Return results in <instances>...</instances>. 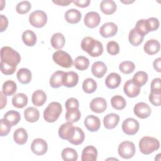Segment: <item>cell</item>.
<instances>
[{"mask_svg":"<svg viewBox=\"0 0 161 161\" xmlns=\"http://www.w3.org/2000/svg\"><path fill=\"white\" fill-rule=\"evenodd\" d=\"M21 61L18 52L11 47H3L1 49V71L5 75H12Z\"/></svg>","mask_w":161,"mask_h":161,"instance_id":"obj_1","label":"cell"},{"mask_svg":"<svg viewBox=\"0 0 161 161\" xmlns=\"http://www.w3.org/2000/svg\"><path fill=\"white\" fill-rule=\"evenodd\" d=\"M80 45L82 49L92 57H99L103 52L102 43L90 36L84 37Z\"/></svg>","mask_w":161,"mask_h":161,"instance_id":"obj_2","label":"cell"},{"mask_svg":"<svg viewBox=\"0 0 161 161\" xmlns=\"http://www.w3.org/2000/svg\"><path fill=\"white\" fill-rule=\"evenodd\" d=\"M160 147V142L155 138L151 136H144L139 142V148L140 152L145 155H148L158 150Z\"/></svg>","mask_w":161,"mask_h":161,"instance_id":"obj_3","label":"cell"},{"mask_svg":"<svg viewBox=\"0 0 161 161\" xmlns=\"http://www.w3.org/2000/svg\"><path fill=\"white\" fill-rule=\"evenodd\" d=\"M62 111V105L59 103L52 102L44 110L43 118L48 123H53L58 119Z\"/></svg>","mask_w":161,"mask_h":161,"instance_id":"obj_4","label":"cell"},{"mask_svg":"<svg viewBox=\"0 0 161 161\" xmlns=\"http://www.w3.org/2000/svg\"><path fill=\"white\" fill-rule=\"evenodd\" d=\"M52 58L54 62L64 68H70L73 65V60L70 55L63 50H57L54 52Z\"/></svg>","mask_w":161,"mask_h":161,"instance_id":"obj_5","label":"cell"},{"mask_svg":"<svg viewBox=\"0 0 161 161\" xmlns=\"http://www.w3.org/2000/svg\"><path fill=\"white\" fill-rule=\"evenodd\" d=\"M29 22L35 28H42L47 22V16L42 10H35L30 14Z\"/></svg>","mask_w":161,"mask_h":161,"instance_id":"obj_6","label":"cell"},{"mask_svg":"<svg viewBox=\"0 0 161 161\" xmlns=\"http://www.w3.org/2000/svg\"><path fill=\"white\" fill-rule=\"evenodd\" d=\"M118 152L121 157L125 159L130 158L135 153V144L130 141H124L119 145Z\"/></svg>","mask_w":161,"mask_h":161,"instance_id":"obj_7","label":"cell"},{"mask_svg":"<svg viewBox=\"0 0 161 161\" xmlns=\"http://www.w3.org/2000/svg\"><path fill=\"white\" fill-rule=\"evenodd\" d=\"M140 127L138 121L132 118H128L123 121L122 123L123 131L128 135H133L136 134Z\"/></svg>","mask_w":161,"mask_h":161,"instance_id":"obj_8","label":"cell"},{"mask_svg":"<svg viewBox=\"0 0 161 161\" xmlns=\"http://www.w3.org/2000/svg\"><path fill=\"white\" fill-rule=\"evenodd\" d=\"M31 150L33 153L37 155H43L47 152V143L43 139L36 138L31 143Z\"/></svg>","mask_w":161,"mask_h":161,"instance_id":"obj_9","label":"cell"},{"mask_svg":"<svg viewBox=\"0 0 161 161\" xmlns=\"http://www.w3.org/2000/svg\"><path fill=\"white\" fill-rule=\"evenodd\" d=\"M133 111L137 117L141 119H145L150 116L152 110L147 104L143 102H140L135 104L133 108Z\"/></svg>","mask_w":161,"mask_h":161,"instance_id":"obj_10","label":"cell"},{"mask_svg":"<svg viewBox=\"0 0 161 161\" xmlns=\"http://www.w3.org/2000/svg\"><path fill=\"white\" fill-rule=\"evenodd\" d=\"M74 132L75 127L69 122L62 124L58 129V135L63 140H69L74 136Z\"/></svg>","mask_w":161,"mask_h":161,"instance_id":"obj_11","label":"cell"},{"mask_svg":"<svg viewBox=\"0 0 161 161\" xmlns=\"http://www.w3.org/2000/svg\"><path fill=\"white\" fill-rule=\"evenodd\" d=\"M101 21V16L97 12H88L84 16V22L86 26L90 28H94L97 26Z\"/></svg>","mask_w":161,"mask_h":161,"instance_id":"obj_12","label":"cell"},{"mask_svg":"<svg viewBox=\"0 0 161 161\" xmlns=\"http://www.w3.org/2000/svg\"><path fill=\"white\" fill-rule=\"evenodd\" d=\"M117 31L118 26L113 22H108L103 24L99 29V33L104 38L113 36L116 34Z\"/></svg>","mask_w":161,"mask_h":161,"instance_id":"obj_13","label":"cell"},{"mask_svg":"<svg viewBox=\"0 0 161 161\" xmlns=\"http://www.w3.org/2000/svg\"><path fill=\"white\" fill-rule=\"evenodd\" d=\"M90 109L96 113H103L107 108V102L103 97H96L90 103Z\"/></svg>","mask_w":161,"mask_h":161,"instance_id":"obj_14","label":"cell"},{"mask_svg":"<svg viewBox=\"0 0 161 161\" xmlns=\"http://www.w3.org/2000/svg\"><path fill=\"white\" fill-rule=\"evenodd\" d=\"M123 91L128 97H135L140 92V87L135 84L131 79H130L125 83Z\"/></svg>","mask_w":161,"mask_h":161,"instance_id":"obj_15","label":"cell"},{"mask_svg":"<svg viewBox=\"0 0 161 161\" xmlns=\"http://www.w3.org/2000/svg\"><path fill=\"white\" fill-rule=\"evenodd\" d=\"M86 128L91 132L97 131L101 126V121L98 117L94 115H89L84 119Z\"/></svg>","mask_w":161,"mask_h":161,"instance_id":"obj_16","label":"cell"},{"mask_svg":"<svg viewBox=\"0 0 161 161\" xmlns=\"http://www.w3.org/2000/svg\"><path fill=\"white\" fill-rule=\"evenodd\" d=\"M79 81L78 74L73 71L65 72L63 77V85L66 87L75 86Z\"/></svg>","mask_w":161,"mask_h":161,"instance_id":"obj_17","label":"cell"},{"mask_svg":"<svg viewBox=\"0 0 161 161\" xmlns=\"http://www.w3.org/2000/svg\"><path fill=\"white\" fill-rule=\"evenodd\" d=\"M97 157V149L92 145L86 147L82 152V161H96Z\"/></svg>","mask_w":161,"mask_h":161,"instance_id":"obj_18","label":"cell"},{"mask_svg":"<svg viewBox=\"0 0 161 161\" xmlns=\"http://www.w3.org/2000/svg\"><path fill=\"white\" fill-rule=\"evenodd\" d=\"M143 49L146 53L151 55H155L160 51V45L158 40L150 39L145 43Z\"/></svg>","mask_w":161,"mask_h":161,"instance_id":"obj_19","label":"cell"},{"mask_svg":"<svg viewBox=\"0 0 161 161\" xmlns=\"http://www.w3.org/2000/svg\"><path fill=\"white\" fill-rule=\"evenodd\" d=\"M91 72L94 76L101 78L103 77L107 72V67L103 62H95L91 67Z\"/></svg>","mask_w":161,"mask_h":161,"instance_id":"obj_20","label":"cell"},{"mask_svg":"<svg viewBox=\"0 0 161 161\" xmlns=\"http://www.w3.org/2000/svg\"><path fill=\"white\" fill-rule=\"evenodd\" d=\"M119 116L115 113H109L104 116L103 119L104 126L106 129L114 128L118 124Z\"/></svg>","mask_w":161,"mask_h":161,"instance_id":"obj_21","label":"cell"},{"mask_svg":"<svg viewBox=\"0 0 161 161\" xmlns=\"http://www.w3.org/2000/svg\"><path fill=\"white\" fill-rule=\"evenodd\" d=\"M121 82V76L115 72L110 73L105 80L106 86L109 89H115L118 87Z\"/></svg>","mask_w":161,"mask_h":161,"instance_id":"obj_22","label":"cell"},{"mask_svg":"<svg viewBox=\"0 0 161 161\" xmlns=\"http://www.w3.org/2000/svg\"><path fill=\"white\" fill-rule=\"evenodd\" d=\"M116 8V4L113 0H103L100 3L101 11L105 14H113Z\"/></svg>","mask_w":161,"mask_h":161,"instance_id":"obj_23","label":"cell"},{"mask_svg":"<svg viewBox=\"0 0 161 161\" xmlns=\"http://www.w3.org/2000/svg\"><path fill=\"white\" fill-rule=\"evenodd\" d=\"M65 19L69 23H77L81 19V13L79 10L76 9H70L65 12Z\"/></svg>","mask_w":161,"mask_h":161,"instance_id":"obj_24","label":"cell"},{"mask_svg":"<svg viewBox=\"0 0 161 161\" xmlns=\"http://www.w3.org/2000/svg\"><path fill=\"white\" fill-rule=\"evenodd\" d=\"M24 116L26 121L30 123L37 121L40 117L39 111L35 107H28L24 111Z\"/></svg>","mask_w":161,"mask_h":161,"instance_id":"obj_25","label":"cell"},{"mask_svg":"<svg viewBox=\"0 0 161 161\" xmlns=\"http://www.w3.org/2000/svg\"><path fill=\"white\" fill-rule=\"evenodd\" d=\"M31 101L35 106H42L47 101V95L43 91L40 89L36 90L32 94Z\"/></svg>","mask_w":161,"mask_h":161,"instance_id":"obj_26","label":"cell"},{"mask_svg":"<svg viewBox=\"0 0 161 161\" xmlns=\"http://www.w3.org/2000/svg\"><path fill=\"white\" fill-rule=\"evenodd\" d=\"M18 81L23 84H27L30 82L32 78L31 71L26 68L19 69L16 74Z\"/></svg>","mask_w":161,"mask_h":161,"instance_id":"obj_27","label":"cell"},{"mask_svg":"<svg viewBox=\"0 0 161 161\" xmlns=\"http://www.w3.org/2000/svg\"><path fill=\"white\" fill-rule=\"evenodd\" d=\"M65 72L61 70L55 72L50 79V85L53 88H58L63 85V77Z\"/></svg>","mask_w":161,"mask_h":161,"instance_id":"obj_28","label":"cell"},{"mask_svg":"<svg viewBox=\"0 0 161 161\" xmlns=\"http://www.w3.org/2000/svg\"><path fill=\"white\" fill-rule=\"evenodd\" d=\"M14 141L18 145H24L28 140V133L25 129L19 128L15 130L13 134Z\"/></svg>","mask_w":161,"mask_h":161,"instance_id":"obj_29","label":"cell"},{"mask_svg":"<svg viewBox=\"0 0 161 161\" xmlns=\"http://www.w3.org/2000/svg\"><path fill=\"white\" fill-rule=\"evenodd\" d=\"M50 42L53 48L60 50L65 45V37L63 34L60 33H54L51 38Z\"/></svg>","mask_w":161,"mask_h":161,"instance_id":"obj_30","label":"cell"},{"mask_svg":"<svg viewBox=\"0 0 161 161\" xmlns=\"http://www.w3.org/2000/svg\"><path fill=\"white\" fill-rule=\"evenodd\" d=\"M28 97L24 93H18L12 98L13 105L18 108H23L28 103Z\"/></svg>","mask_w":161,"mask_h":161,"instance_id":"obj_31","label":"cell"},{"mask_svg":"<svg viewBox=\"0 0 161 161\" xmlns=\"http://www.w3.org/2000/svg\"><path fill=\"white\" fill-rule=\"evenodd\" d=\"M22 40L26 46L32 47L36 42V35L33 31L27 30L22 34Z\"/></svg>","mask_w":161,"mask_h":161,"instance_id":"obj_32","label":"cell"},{"mask_svg":"<svg viewBox=\"0 0 161 161\" xmlns=\"http://www.w3.org/2000/svg\"><path fill=\"white\" fill-rule=\"evenodd\" d=\"M17 89L16 83L11 80H8L5 81L2 86V92L4 95L10 96L13 95Z\"/></svg>","mask_w":161,"mask_h":161,"instance_id":"obj_33","label":"cell"},{"mask_svg":"<svg viewBox=\"0 0 161 161\" xmlns=\"http://www.w3.org/2000/svg\"><path fill=\"white\" fill-rule=\"evenodd\" d=\"M81 116L80 111L79 108H70L67 109L65 113V119L67 122L74 123L79 120Z\"/></svg>","mask_w":161,"mask_h":161,"instance_id":"obj_34","label":"cell"},{"mask_svg":"<svg viewBox=\"0 0 161 161\" xmlns=\"http://www.w3.org/2000/svg\"><path fill=\"white\" fill-rule=\"evenodd\" d=\"M144 36L140 35L134 28L131 29L129 33L128 40L133 46H138L143 41Z\"/></svg>","mask_w":161,"mask_h":161,"instance_id":"obj_35","label":"cell"},{"mask_svg":"<svg viewBox=\"0 0 161 161\" xmlns=\"http://www.w3.org/2000/svg\"><path fill=\"white\" fill-rule=\"evenodd\" d=\"M85 138V135L82 130L79 127H75V132L74 136L68 140L69 143L75 145H79L83 143Z\"/></svg>","mask_w":161,"mask_h":161,"instance_id":"obj_36","label":"cell"},{"mask_svg":"<svg viewBox=\"0 0 161 161\" xmlns=\"http://www.w3.org/2000/svg\"><path fill=\"white\" fill-rule=\"evenodd\" d=\"M61 155L62 159L65 161H75L78 158V154L75 150L69 147L64 148Z\"/></svg>","mask_w":161,"mask_h":161,"instance_id":"obj_37","label":"cell"},{"mask_svg":"<svg viewBox=\"0 0 161 161\" xmlns=\"http://www.w3.org/2000/svg\"><path fill=\"white\" fill-rule=\"evenodd\" d=\"M148 78V74L145 72L138 71L134 74L131 80L135 84H136L139 87H142L147 83Z\"/></svg>","mask_w":161,"mask_h":161,"instance_id":"obj_38","label":"cell"},{"mask_svg":"<svg viewBox=\"0 0 161 161\" xmlns=\"http://www.w3.org/2000/svg\"><path fill=\"white\" fill-rule=\"evenodd\" d=\"M4 118L8 119L10 123L11 126L17 125L21 119V116L19 113L14 110H10L5 113L4 115Z\"/></svg>","mask_w":161,"mask_h":161,"instance_id":"obj_39","label":"cell"},{"mask_svg":"<svg viewBox=\"0 0 161 161\" xmlns=\"http://www.w3.org/2000/svg\"><path fill=\"white\" fill-rule=\"evenodd\" d=\"M111 104L112 107L115 109L121 110L125 108L126 102L123 97L119 95H116L111 98Z\"/></svg>","mask_w":161,"mask_h":161,"instance_id":"obj_40","label":"cell"},{"mask_svg":"<svg viewBox=\"0 0 161 161\" xmlns=\"http://www.w3.org/2000/svg\"><path fill=\"white\" fill-rule=\"evenodd\" d=\"M97 89V83L92 78L85 79L82 83V89L87 94L94 92Z\"/></svg>","mask_w":161,"mask_h":161,"instance_id":"obj_41","label":"cell"},{"mask_svg":"<svg viewBox=\"0 0 161 161\" xmlns=\"http://www.w3.org/2000/svg\"><path fill=\"white\" fill-rule=\"evenodd\" d=\"M89 60L84 56H79L74 60V67L79 70H84L88 68Z\"/></svg>","mask_w":161,"mask_h":161,"instance_id":"obj_42","label":"cell"},{"mask_svg":"<svg viewBox=\"0 0 161 161\" xmlns=\"http://www.w3.org/2000/svg\"><path fill=\"white\" fill-rule=\"evenodd\" d=\"M135 65L133 62L131 61H124L119 65V70L125 74H129L134 71Z\"/></svg>","mask_w":161,"mask_h":161,"instance_id":"obj_43","label":"cell"},{"mask_svg":"<svg viewBox=\"0 0 161 161\" xmlns=\"http://www.w3.org/2000/svg\"><path fill=\"white\" fill-rule=\"evenodd\" d=\"M150 102L155 106H159L161 104V91L151 90L149 95Z\"/></svg>","mask_w":161,"mask_h":161,"instance_id":"obj_44","label":"cell"},{"mask_svg":"<svg viewBox=\"0 0 161 161\" xmlns=\"http://www.w3.org/2000/svg\"><path fill=\"white\" fill-rule=\"evenodd\" d=\"M31 8V3L28 1H23L18 3L16 7V10L18 13L23 14L28 13Z\"/></svg>","mask_w":161,"mask_h":161,"instance_id":"obj_45","label":"cell"},{"mask_svg":"<svg viewBox=\"0 0 161 161\" xmlns=\"http://www.w3.org/2000/svg\"><path fill=\"white\" fill-rule=\"evenodd\" d=\"M135 28L140 35H142L143 36L149 33V31L147 28L146 19H144L138 20L135 25Z\"/></svg>","mask_w":161,"mask_h":161,"instance_id":"obj_46","label":"cell"},{"mask_svg":"<svg viewBox=\"0 0 161 161\" xmlns=\"http://www.w3.org/2000/svg\"><path fill=\"white\" fill-rule=\"evenodd\" d=\"M1 127H0V135L1 136H6L10 131L11 125L9 121L5 118L1 119Z\"/></svg>","mask_w":161,"mask_h":161,"instance_id":"obj_47","label":"cell"},{"mask_svg":"<svg viewBox=\"0 0 161 161\" xmlns=\"http://www.w3.org/2000/svg\"><path fill=\"white\" fill-rule=\"evenodd\" d=\"M106 50L109 54L115 55L119 52V46L117 42L114 41H110L107 43Z\"/></svg>","mask_w":161,"mask_h":161,"instance_id":"obj_48","label":"cell"},{"mask_svg":"<svg viewBox=\"0 0 161 161\" xmlns=\"http://www.w3.org/2000/svg\"><path fill=\"white\" fill-rule=\"evenodd\" d=\"M147 28L149 31H153L157 30L160 25L159 21L157 18L154 17L149 18L148 19H146Z\"/></svg>","mask_w":161,"mask_h":161,"instance_id":"obj_49","label":"cell"},{"mask_svg":"<svg viewBox=\"0 0 161 161\" xmlns=\"http://www.w3.org/2000/svg\"><path fill=\"white\" fill-rule=\"evenodd\" d=\"M65 106L66 109H68L70 108H79V103L77 99L74 97H70L66 101L65 103Z\"/></svg>","mask_w":161,"mask_h":161,"instance_id":"obj_50","label":"cell"},{"mask_svg":"<svg viewBox=\"0 0 161 161\" xmlns=\"http://www.w3.org/2000/svg\"><path fill=\"white\" fill-rule=\"evenodd\" d=\"M161 79L160 78H155L151 82L150 88L151 90H156V91H161V86H160Z\"/></svg>","mask_w":161,"mask_h":161,"instance_id":"obj_51","label":"cell"},{"mask_svg":"<svg viewBox=\"0 0 161 161\" xmlns=\"http://www.w3.org/2000/svg\"><path fill=\"white\" fill-rule=\"evenodd\" d=\"M0 23H1V32H3L4 30H6L8 26V18L4 16L3 14L0 15Z\"/></svg>","mask_w":161,"mask_h":161,"instance_id":"obj_52","label":"cell"},{"mask_svg":"<svg viewBox=\"0 0 161 161\" xmlns=\"http://www.w3.org/2000/svg\"><path fill=\"white\" fill-rule=\"evenodd\" d=\"M72 3H74V4L78 7L86 8L89 5L91 1L90 0H80V1L75 0V1H73Z\"/></svg>","mask_w":161,"mask_h":161,"instance_id":"obj_53","label":"cell"},{"mask_svg":"<svg viewBox=\"0 0 161 161\" xmlns=\"http://www.w3.org/2000/svg\"><path fill=\"white\" fill-rule=\"evenodd\" d=\"M153 66L154 69L158 72H161V58L158 57L155 59L153 62Z\"/></svg>","mask_w":161,"mask_h":161,"instance_id":"obj_54","label":"cell"},{"mask_svg":"<svg viewBox=\"0 0 161 161\" xmlns=\"http://www.w3.org/2000/svg\"><path fill=\"white\" fill-rule=\"evenodd\" d=\"M72 1H67V0H58V1H53V3L59 5V6H69Z\"/></svg>","mask_w":161,"mask_h":161,"instance_id":"obj_55","label":"cell"},{"mask_svg":"<svg viewBox=\"0 0 161 161\" xmlns=\"http://www.w3.org/2000/svg\"><path fill=\"white\" fill-rule=\"evenodd\" d=\"M0 95H1V109H2L3 108H4L6 105V103H7V98L5 96V95L3 94V93L1 92L0 93Z\"/></svg>","mask_w":161,"mask_h":161,"instance_id":"obj_56","label":"cell"},{"mask_svg":"<svg viewBox=\"0 0 161 161\" xmlns=\"http://www.w3.org/2000/svg\"><path fill=\"white\" fill-rule=\"evenodd\" d=\"M122 3H126V4H127V3H133L134 2V1H121Z\"/></svg>","mask_w":161,"mask_h":161,"instance_id":"obj_57","label":"cell"}]
</instances>
